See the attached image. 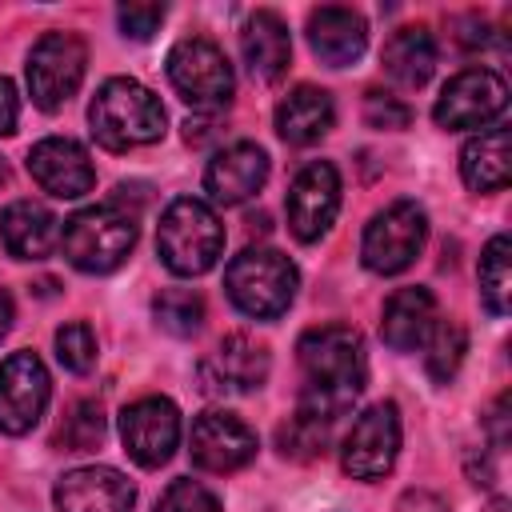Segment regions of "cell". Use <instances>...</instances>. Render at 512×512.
Returning <instances> with one entry per match:
<instances>
[{"mask_svg":"<svg viewBox=\"0 0 512 512\" xmlns=\"http://www.w3.org/2000/svg\"><path fill=\"white\" fill-rule=\"evenodd\" d=\"M304 388H300V416L336 424L352 408V400L364 392L368 360H364V340L348 324H320L308 328L296 344Z\"/></svg>","mask_w":512,"mask_h":512,"instance_id":"obj_1","label":"cell"},{"mask_svg":"<svg viewBox=\"0 0 512 512\" xmlns=\"http://www.w3.org/2000/svg\"><path fill=\"white\" fill-rule=\"evenodd\" d=\"M88 124L100 148L108 152H128V148H144L156 144L164 136V104L152 88H144L132 76H112L96 88L92 104H88Z\"/></svg>","mask_w":512,"mask_h":512,"instance_id":"obj_2","label":"cell"},{"mask_svg":"<svg viewBox=\"0 0 512 512\" xmlns=\"http://www.w3.org/2000/svg\"><path fill=\"white\" fill-rule=\"evenodd\" d=\"M156 252L176 276H204L208 268H216L224 252V224L212 204L196 196L172 200L156 224Z\"/></svg>","mask_w":512,"mask_h":512,"instance_id":"obj_3","label":"cell"},{"mask_svg":"<svg viewBox=\"0 0 512 512\" xmlns=\"http://www.w3.org/2000/svg\"><path fill=\"white\" fill-rule=\"evenodd\" d=\"M60 248L72 268H80L88 276H108L136 248V216L124 212L120 204L80 208L72 220H64Z\"/></svg>","mask_w":512,"mask_h":512,"instance_id":"obj_4","label":"cell"},{"mask_svg":"<svg viewBox=\"0 0 512 512\" xmlns=\"http://www.w3.org/2000/svg\"><path fill=\"white\" fill-rule=\"evenodd\" d=\"M300 272L296 264L276 248H244L224 268V292L228 300L252 316V320H276L296 300Z\"/></svg>","mask_w":512,"mask_h":512,"instance_id":"obj_5","label":"cell"},{"mask_svg":"<svg viewBox=\"0 0 512 512\" xmlns=\"http://www.w3.org/2000/svg\"><path fill=\"white\" fill-rule=\"evenodd\" d=\"M168 80H172L176 96L184 104H192L196 112H220L232 104V92H236V76H232L228 56L204 36H188V40L172 44Z\"/></svg>","mask_w":512,"mask_h":512,"instance_id":"obj_6","label":"cell"},{"mask_svg":"<svg viewBox=\"0 0 512 512\" xmlns=\"http://www.w3.org/2000/svg\"><path fill=\"white\" fill-rule=\"evenodd\" d=\"M88 72V48L76 32H44L28 52V92L40 112L64 108Z\"/></svg>","mask_w":512,"mask_h":512,"instance_id":"obj_7","label":"cell"},{"mask_svg":"<svg viewBox=\"0 0 512 512\" xmlns=\"http://www.w3.org/2000/svg\"><path fill=\"white\" fill-rule=\"evenodd\" d=\"M424 240H428L424 208L416 200H396L368 220L360 240V260L376 276H396L424 252Z\"/></svg>","mask_w":512,"mask_h":512,"instance_id":"obj_8","label":"cell"},{"mask_svg":"<svg viewBox=\"0 0 512 512\" xmlns=\"http://www.w3.org/2000/svg\"><path fill=\"white\" fill-rule=\"evenodd\" d=\"M396 456H400V408L392 400H380L352 420L340 448V468L352 480H380L392 472Z\"/></svg>","mask_w":512,"mask_h":512,"instance_id":"obj_9","label":"cell"},{"mask_svg":"<svg viewBox=\"0 0 512 512\" xmlns=\"http://www.w3.org/2000/svg\"><path fill=\"white\" fill-rule=\"evenodd\" d=\"M504 108H508V84L492 68H464L436 96L432 120L440 128L464 132V128H484V124L500 120Z\"/></svg>","mask_w":512,"mask_h":512,"instance_id":"obj_10","label":"cell"},{"mask_svg":"<svg viewBox=\"0 0 512 512\" xmlns=\"http://www.w3.org/2000/svg\"><path fill=\"white\" fill-rule=\"evenodd\" d=\"M52 396L48 368L36 352H12L0 364V432L24 436L36 428Z\"/></svg>","mask_w":512,"mask_h":512,"instance_id":"obj_11","label":"cell"},{"mask_svg":"<svg viewBox=\"0 0 512 512\" xmlns=\"http://www.w3.org/2000/svg\"><path fill=\"white\" fill-rule=\"evenodd\" d=\"M120 440H124V452L140 468L168 464L172 452H176V444H180V408L168 396L132 400L120 412Z\"/></svg>","mask_w":512,"mask_h":512,"instance_id":"obj_12","label":"cell"},{"mask_svg":"<svg viewBox=\"0 0 512 512\" xmlns=\"http://www.w3.org/2000/svg\"><path fill=\"white\" fill-rule=\"evenodd\" d=\"M284 208H288V228L296 240H304V244L320 240L340 212V172L328 160L304 164L296 172V180L288 184Z\"/></svg>","mask_w":512,"mask_h":512,"instance_id":"obj_13","label":"cell"},{"mask_svg":"<svg viewBox=\"0 0 512 512\" xmlns=\"http://www.w3.org/2000/svg\"><path fill=\"white\" fill-rule=\"evenodd\" d=\"M188 452L200 472L228 476V472H240L256 456V432L232 412H204L192 424Z\"/></svg>","mask_w":512,"mask_h":512,"instance_id":"obj_14","label":"cell"},{"mask_svg":"<svg viewBox=\"0 0 512 512\" xmlns=\"http://www.w3.org/2000/svg\"><path fill=\"white\" fill-rule=\"evenodd\" d=\"M28 172L56 200H80L96 184V168L88 160V148L72 136H48V140L32 144Z\"/></svg>","mask_w":512,"mask_h":512,"instance_id":"obj_15","label":"cell"},{"mask_svg":"<svg viewBox=\"0 0 512 512\" xmlns=\"http://www.w3.org/2000/svg\"><path fill=\"white\" fill-rule=\"evenodd\" d=\"M268 180V152L252 140H236L220 148L204 168V192L212 204H244L252 200Z\"/></svg>","mask_w":512,"mask_h":512,"instance_id":"obj_16","label":"cell"},{"mask_svg":"<svg viewBox=\"0 0 512 512\" xmlns=\"http://www.w3.org/2000/svg\"><path fill=\"white\" fill-rule=\"evenodd\" d=\"M56 508L60 512H132L136 488L124 472L108 464H88L56 480Z\"/></svg>","mask_w":512,"mask_h":512,"instance_id":"obj_17","label":"cell"},{"mask_svg":"<svg viewBox=\"0 0 512 512\" xmlns=\"http://www.w3.org/2000/svg\"><path fill=\"white\" fill-rule=\"evenodd\" d=\"M268 368V348L244 332H232L216 344V352H208V360L200 364V380L208 392H252L268 380Z\"/></svg>","mask_w":512,"mask_h":512,"instance_id":"obj_18","label":"cell"},{"mask_svg":"<svg viewBox=\"0 0 512 512\" xmlns=\"http://www.w3.org/2000/svg\"><path fill=\"white\" fill-rule=\"evenodd\" d=\"M308 44L312 52L328 64V68H348L364 56L368 48V24L360 12L340 8V4H324L308 12Z\"/></svg>","mask_w":512,"mask_h":512,"instance_id":"obj_19","label":"cell"},{"mask_svg":"<svg viewBox=\"0 0 512 512\" xmlns=\"http://www.w3.org/2000/svg\"><path fill=\"white\" fill-rule=\"evenodd\" d=\"M436 296L420 284L412 288H396L384 300V320H380V336L392 352H416L424 348L428 332L436 328Z\"/></svg>","mask_w":512,"mask_h":512,"instance_id":"obj_20","label":"cell"},{"mask_svg":"<svg viewBox=\"0 0 512 512\" xmlns=\"http://www.w3.org/2000/svg\"><path fill=\"white\" fill-rule=\"evenodd\" d=\"M240 52H244V64L256 80L272 84L288 72V60H292V36H288V24L272 12V8H256L248 20H244V32H240Z\"/></svg>","mask_w":512,"mask_h":512,"instance_id":"obj_21","label":"cell"},{"mask_svg":"<svg viewBox=\"0 0 512 512\" xmlns=\"http://www.w3.org/2000/svg\"><path fill=\"white\" fill-rule=\"evenodd\" d=\"M336 124V104L324 88H312V84H300L292 88L280 104H276V132L284 144L292 148H304V144H316L320 136H328Z\"/></svg>","mask_w":512,"mask_h":512,"instance_id":"obj_22","label":"cell"},{"mask_svg":"<svg viewBox=\"0 0 512 512\" xmlns=\"http://www.w3.org/2000/svg\"><path fill=\"white\" fill-rule=\"evenodd\" d=\"M0 240L16 260H40L60 244V220L36 200H12L0 212Z\"/></svg>","mask_w":512,"mask_h":512,"instance_id":"obj_23","label":"cell"},{"mask_svg":"<svg viewBox=\"0 0 512 512\" xmlns=\"http://www.w3.org/2000/svg\"><path fill=\"white\" fill-rule=\"evenodd\" d=\"M508 128L496 124L480 136H472L460 152V176L472 192H500L512 176V152H508Z\"/></svg>","mask_w":512,"mask_h":512,"instance_id":"obj_24","label":"cell"},{"mask_svg":"<svg viewBox=\"0 0 512 512\" xmlns=\"http://www.w3.org/2000/svg\"><path fill=\"white\" fill-rule=\"evenodd\" d=\"M384 72L404 84V88H420L428 84L432 68H436V40L424 24H412V28H396L388 40H384Z\"/></svg>","mask_w":512,"mask_h":512,"instance_id":"obj_25","label":"cell"},{"mask_svg":"<svg viewBox=\"0 0 512 512\" xmlns=\"http://www.w3.org/2000/svg\"><path fill=\"white\" fill-rule=\"evenodd\" d=\"M480 300L492 316H504L512 304V244L508 236H492L480 256Z\"/></svg>","mask_w":512,"mask_h":512,"instance_id":"obj_26","label":"cell"},{"mask_svg":"<svg viewBox=\"0 0 512 512\" xmlns=\"http://www.w3.org/2000/svg\"><path fill=\"white\" fill-rule=\"evenodd\" d=\"M424 348H428V352H424L428 376H432L436 384H448V380L456 376L464 352H468V332H464L460 320H436V328L428 332Z\"/></svg>","mask_w":512,"mask_h":512,"instance_id":"obj_27","label":"cell"},{"mask_svg":"<svg viewBox=\"0 0 512 512\" xmlns=\"http://www.w3.org/2000/svg\"><path fill=\"white\" fill-rule=\"evenodd\" d=\"M152 316L172 336H196L200 324H204V300L196 292H188V288H164L152 300Z\"/></svg>","mask_w":512,"mask_h":512,"instance_id":"obj_28","label":"cell"},{"mask_svg":"<svg viewBox=\"0 0 512 512\" xmlns=\"http://www.w3.org/2000/svg\"><path fill=\"white\" fill-rule=\"evenodd\" d=\"M56 360L76 376L96 368V332L88 320H72L56 328Z\"/></svg>","mask_w":512,"mask_h":512,"instance_id":"obj_29","label":"cell"},{"mask_svg":"<svg viewBox=\"0 0 512 512\" xmlns=\"http://www.w3.org/2000/svg\"><path fill=\"white\" fill-rule=\"evenodd\" d=\"M328 432H332V424L296 412V416L280 428V452L292 456V460H316V456L328 452Z\"/></svg>","mask_w":512,"mask_h":512,"instance_id":"obj_30","label":"cell"},{"mask_svg":"<svg viewBox=\"0 0 512 512\" xmlns=\"http://www.w3.org/2000/svg\"><path fill=\"white\" fill-rule=\"evenodd\" d=\"M100 440H104V412H100L96 400H80V404L68 412V420L60 424V444H64L68 452H88V448H96Z\"/></svg>","mask_w":512,"mask_h":512,"instance_id":"obj_31","label":"cell"},{"mask_svg":"<svg viewBox=\"0 0 512 512\" xmlns=\"http://www.w3.org/2000/svg\"><path fill=\"white\" fill-rule=\"evenodd\" d=\"M156 512H220V500L200 480H172L156 500Z\"/></svg>","mask_w":512,"mask_h":512,"instance_id":"obj_32","label":"cell"},{"mask_svg":"<svg viewBox=\"0 0 512 512\" xmlns=\"http://www.w3.org/2000/svg\"><path fill=\"white\" fill-rule=\"evenodd\" d=\"M408 120H412V108L400 96H392L384 88H368V96H364V124L368 128H408Z\"/></svg>","mask_w":512,"mask_h":512,"instance_id":"obj_33","label":"cell"},{"mask_svg":"<svg viewBox=\"0 0 512 512\" xmlns=\"http://www.w3.org/2000/svg\"><path fill=\"white\" fill-rule=\"evenodd\" d=\"M116 20H120V32L132 36V40H148L160 20H164V4H120L116 8Z\"/></svg>","mask_w":512,"mask_h":512,"instance_id":"obj_34","label":"cell"},{"mask_svg":"<svg viewBox=\"0 0 512 512\" xmlns=\"http://www.w3.org/2000/svg\"><path fill=\"white\" fill-rule=\"evenodd\" d=\"M16 120H20L16 84H12L8 76H0V136H12V132H16Z\"/></svg>","mask_w":512,"mask_h":512,"instance_id":"obj_35","label":"cell"},{"mask_svg":"<svg viewBox=\"0 0 512 512\" xmlns=\"http://www.w3.org/2000/svg\"><path fill=\"white\" fill-rule=\"evenodd\" d=\"M400 512H448V508H444L440 496L416 488V492H404V496H400Z\"/></svg>","mask_w":512,"mask_h":512,"instance_id":"obj_36","label":"cell"},{"mask_svg":"<svg viewBox=\"0 0 512 512\" xmlns=\"http://www.w3.org/2000/svg\"><path fill=\"white\" fill-rule=\"evenodd\" d=\"M504 420H508V396H500V400L492 404V412H488V428H492V444H496V448H504V444H508Z\"/></svg>","mask_w":512,"mask_h":512,"instance_id":"obj_37","label":"cell"},{"mask_svg":"<svg viewBox=\"0 0 512 512\" xmlns=\"http://www.w3.org/2000/svg\"><path fill=\"white\" fill-rule=\"evenodd\" d=\"M12 316H16V308H12V296L0 288V340L8 336V328H12Z\"/></svg>","mask_w":512,"mask_h":512,"instance_id":"obj_38","label":"cell"}]
</instances>
